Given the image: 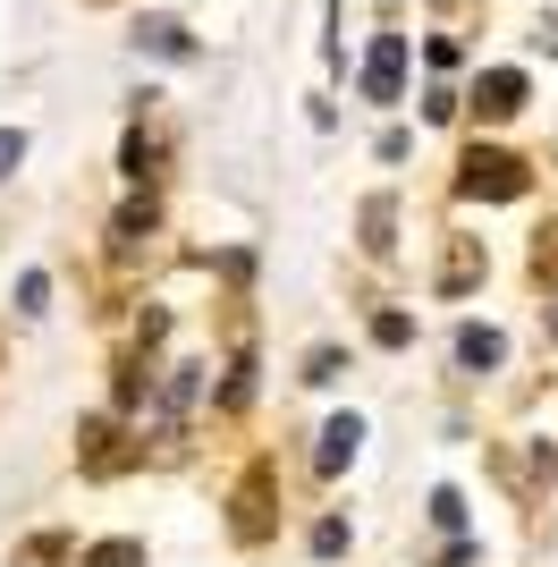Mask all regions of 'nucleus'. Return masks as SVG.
Masks as SVG:
<instances>
[{
    "label": "nucleus",
    "mask_w": 558,
    "mask_h": 567,
    "mask_svg": "<svg viewBox=\"0 0 558 567\" xmlns=\"http://www.w3.org/2000/svg\"><path fill=\"white\" fill-rule=\"evenodd\" d=\"M465 195H525V162H508V153H465Z\"/></svg>",
    "instance_id": "f257e3e1"
},
{
    "label": "nucleus",
    "mask_w": 558,
    "mask_h": 567,
    "mask_svg": "<svg viewBox=\"0 0 558 567\" xmlns=\"http://www.w3.org/2000/svg\"><path fill=\"white\" fill-rule=\"evenodd\" d=\"M397 76H406V34H381L364 60V102H397Z\"/></svg>",
    "instance_id": "f03ea898"
},
{
    "label": "nucleus",
    "mask_w": 558,
    "mask_h": 567,
    "mask_svg": "<svg viewBox=\"0 0 558 567\" xmlns=\"http://www.w3.org/2000/svg\"><path fill=\"white\" fill-rule=\"evenodd\" d=\"M474 111H483V118H508V111H525V69H490L483 85H474Z\"/></svg>",
    "instance_id": "7ed1b4c3"
},
{
    "label": "nucleus",
    "mask_w": 558,
    "mask_h": 567,
    "mask_svg": "<svg viewBox=\"0 0 558 567\" xmlns=\"http://www.w3.org/2000/svg\"><path fill=\"white\" fill-rule=\"evenodd\" d=\"M136 43H153L162 60H195V43H186V25H169V18H153V25L136 34Z\"/></svg>",
    "instance_id": "20e7f679"
},
{
    "label": "nucleus",
    "mask_w": 558,
    "mask_h": 567,
    "mask_svg": "<svg viewBox=\"0 0 558 567\" xmlns=\"http://www.w3.org/2000/svg\"><path fill=\"white\" fill-rule=\"evenodd\" d=\"M355 441H364V424H355V415H339V424L322 432V466H348V457H355Z\"/></svg>",
    "instance_id": "39448f33"
},
{
    "label": "nucleus",
    "mask_w": 558,
    "mask_h": 567,
    "mask_svg": "<svg viewBox=\"0 0 558 567\" xmlns=\"http://www.w3.org/2000/svg\"><path fill=\"white\" fill-rule=\"evenodd\" d=\"M457 364H499V331L465 322V331H457Z\"/></svg>",
    "instance_id": "423d86ee"
},
{
    "label": "nucleus",
    "mask_w": 558,
    "mask_h": 567,
    "mask_svg": "<svg viewBox=\"0 0 558 567\" xmlns=\"http://www.w3.org/2000/svg\"><path fill=\"white\" fill-rule=\"evenodd\" d=\"M372 339H381V348H406V339H415V322H406V313H381V322H372Z\"/></svg>",
    "instance_id": "0eeeda50"
},
{
    "label": "nucleus",
    "mask_w": 558,
    "mask_h": 567,
    "mask_svg": "<svg viewBox=\"0 0 558 567\" xmlns=\"http://www.w3.org/2000/svg\"><path fill=\"white\" fill-rule=\"evenodd\" d=\"M18 162H25V136H18V127H0V178H9Z\"/></svg>",
    "instance_id": "6e6552de"
},
{
    "label": "nucleus",
    "mask_w": 558,
    "mask_h": 567,
    "mask_svg": "<svg viewBox=\"0 0 558 567\" xmlns=\"http://www.w3.org/2000/svg\"><path fill=\"white\" fill-rule=\"evenodd\" d=\"M93 567H136V543H111V550H102Z\"/></svg>",
    "instance_id": "1a4fd4ad"
}]
</instances>
